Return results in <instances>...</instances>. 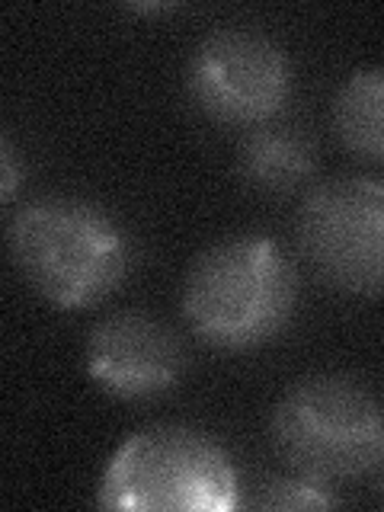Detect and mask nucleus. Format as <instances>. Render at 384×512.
<instances>
[{"label": "nucleus", "mask_w": 384, "mask_h": 512, "mask_svg": "<svg viewBox=\"0 0 384 512\" xmlns=\"http://www.w3.org/2000/svg\"><path fill=\"white\" fill-rule=\"evenodd\" d=\"M295 301V266L276 240L234 234L192 260L180 308L202 343L240 352L276 340L295 314Z\"/></svg>", "instance_id": "f257e3e1"}, {"label": "nucleus", "mask_w": 384, "mask_h": 512, "mask_svg": "<svg viewBox=\"0 0 384 512\" xmlns=\"http://www.w3.org/2000/svg\"><path fill=\"white\" fill-rule=\"evenodd\" d=\"M20 276L61 311L109 298L132 266V244L106 208L74 196H42L23 205L7 228Z\"/></svg>", "instance_id": "f03ea898"}, {"label": "nucleus", "mask_w": 384, "mask_h": 512, "mask_svg": "<svg viewBox=\"0 0 384 512\" xmlns=\"http://www.w3.org/2000/svg\"><path fill=\"white\" fill-rule=\"evenodd\" d=\"M269 439L288 471L324 487L362 477L381 461L384 413L356 378L311 375L279 397Z\"/></svg>", "instance_id": "7ed1b4c3"}, {"label": "nucleus", "mask_w": 384, "mask_h": 512, "mask_svg": "<svg viewBox=\"0 0 384 512\" xmlns=\"http://www.w3.org/2000/svg\"><path fill=\"white\" fill-rule=\"evenodd\" d=\"M96 503L128 512H231L240 484L231 458L205 432L148 426L128 436L100 480Z\"/></svg>", "instance_id": "20e7f679"}, {"label": "nucleus", "mask_w": 384, "mask_h": 512, "mask_svg": "<svg viewBox=\"0 0 384 512\" xmlns=\"http://www.w3.org/2000/svg\"><path fill=\"white\" fill-rule=\"evenodd\" d=\"M301 260L346 295H384V183L333 176L304 196L295 218Z\"/></svg>", "instance_id": "39448f33"}, {"label": "nucleus", "mask_w": 384, "mask_h": 512, "mask_svg": "<svg viewBox=\"0 0 384 512\" xmlns=\"http://www.w3.org/2000/svg\"><path fill=\"white\" fill-rule=\"evenodd\" d=\"M192 103L224 125H263L292 96V61L266 32L224 26L196 45L186 68Z\"/></svg>", "instance_id": "423d86ee"}, {"label": "nucleus", "mask_w": 384, "mask_h": 512, "mask_svg": "<svg viewBox=\"0 0 384 512\" xmlns=\"http://www.w3.org/2000/svg\"><path fill=\"white\" fill-rule=\"evenodd\" d=\"M183 368V343L164 320L144 311L109 314L87 336V372L112 397H157L180 381Z\"/></svg>", "instance_id": "0eeeda50"}, {"label": "nucleus", "mask_w": 384, "mask_h": 512, "mask_svg": "<svg viewBox=\"0 0 384 512\" xmlns=\"http://www.w3.org/2000/svg\"><path fill=\"white\" fill-rule=\"evenodd\" d=\"M314 167L317 148L298 125H253L237 148V170L244 183L256 192H269V196H282V192L308 183Z\"/></svg>", "instance_id": "6e6552de"}, {"label": "nucleus", "mask_w": 384, "mask_h": 512, "mask_svg": "<svg viewBox=\"0 0 384 512\" xmlns=\"http://www.w3.org/2000/svg\"><path fill=\"white\" fill-rule=\"evenodd\" d=\"M336 135L352 154L384 164V68H362L333 100Z\"/></svg>", "instance_id": "1a4fd4ad"}, {"label": "nucleus", "mask_w": 384, "mask_h": 512, "mask_svg": "<svg viewBox=\"0 0 384 512\" xmlns=\"http://www.w3.org/2000/svg\"><path fill=\"white\" fill-rule=\"evenodd\" d=\"M256 506L288 512V509H330V506H340V500L320 484H311V480L295 474V477H269L260 487Z\"/></svg>", "instance_id": "9d476101"}, {"label": "nucleus", "mask_w": 384, "mask_h": 512, "mask_svg": "<svg viewBox=\"0 0 384 512\" xmlns=\"http://www.w3.org/2000/svg\"><path fill=\"white\" fill-rule=\"evenodd\" d=\"M0 164H4V199H13L16 189V160H13V144L4 135V144H0Z\"/></svg>", "instance_id": "9b49d317"}]
</instances>
